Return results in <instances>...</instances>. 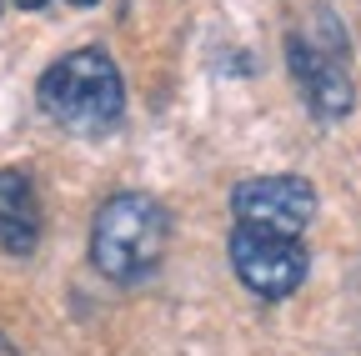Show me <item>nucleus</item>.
Returning a JSON list of instances; mask_svg holds the SVG:
<instances>
[{
    "mask_svg": "<svg viewBox=\"0 0 361 356\" xmlns=\"http://www.w3.org/2000/svg\"><path fill=\"white\" fill-rule=\"evenodd\" d=\"M40 106L71 136H111L126 121V80L106 51H71L40 75Z\"/></svg>",
    "mask_w": 361,
    "mask_h": 356,
    "instance_id": "nucleus-1",
    "label": "nucleus"
},
{
    "mask_svg": "<svg viewBox=\"0 0 361 356\" xmlns=\"http://www.w3.org/2000/svg\"><path fill=\"white\" fill-rule=\"evenodd\" d=\"M166 206L146 191H121L96 211V226H90V266L116 281L130 286L151 276L161 256H166Z\"/></svg>",
    "mask_w": 361,
    "mask_h": 356,
    "instance_id": "nucleus-2",
    "label": "nucleus"
},
{
    "mask_svg": "<svg viewBox=\"0 0 361 356\" xmlns=\"http://www.w3.org/2000/svg\"><path fill=\"white\" fill-rule=\"evenodd\" d=\"M286 61H291V75L301 85L306 106L322 116V121H336L356 106V80H351V61H346V30L331 11H306L301 25L286 35Z\"/></svg>",
    "mask_w": 361,
    "mask_h": 356,
    "instance_id": "nucleus-3",
    "label": "nucleus"
},
{
    "mask_svg": "<svg viewBox=\"0 0 361 356\" xmlns=\"http://www.w3.org/2000/svg\"><path fill=\"white\" fill-rule=\"evenodd\" d=\"M231 266H236V281L251 296L286 301L306 281V246H301V236H276V231L236 226L231 231Z\"/></svg>",
    "mask_w": 361,
    "mask_h": 356,
    "instance_id": "nucleus-4",
    "label": "nucleus"
},
{
    "mask_svg": "<svg viewBox=\"0 0 361 356\" xmlns=\"http://www.w3.org/2000/svg\"><path fill=\"white\" fill-rule=\"evenodd\" d=\"M231 211H236V226L301 236L316 216V186L306 176H251L231 191Z\"/></svg>",
    "mask_w": 361,
    "mask_h": 356,
    "instance_id": "nucleus-5",
    "label": "nucleus"
},
{
    "mask_svg": "<svg viewBox=\"0 0 361 356\" xmlns=\"http://www.w3.org/2000/svg\"><path fill=\"white\" fill-rule=\"evenodd\" d=\"M40 246V201L25 171H0V251L30 256Z\"/></svg>",
    "mask_w": 361,
    "mask_h": 356,
    "instance_id": "nucleus-6",
    "label": "nucleus"
},
{
    "mask_svg": "<svg viewBox=\"0 0 361 356\" xmlns=\"http://www.w3.org/2000/svg\"><path fill=\"white\" fill-rule=\"evenodd\" d=\"M16 6H25V11H40V6H51V0H16Z\"/></svg>",
    "mask_w": 361,
    "mask_h": 356,
    "instance_id": "nucleus-7",
    "label": "nucleus"
},
{
    "mask_svg": "<svg viewBox=\"0 0 361 356\" xmlns=\"http://www.w3.org/2000/svg\"><path fill=\"white\" fill-rule=\"evenodd\" d=\"M0 356H16V346H11L6 336H0Z\"/></svg>",
    "mask_w": 361,
    "mask_h": 356,
    "instance_id": "nucleus-8",
    "label": "nucleus"
},
{
    "mask_svg": "<svg viewBox=\"0 0 361 356\" xmlns=\"http://www.w3.org/2000/svg\"><path fill=\"white\" fill-rule=\"evenodd\" d=\"M71 6H96V0H71Z\"/></svg>",
    "mask_w": 361,
    "mask_h": 356,
    "instance_id": "nucleus-9",
    "label": "nucleus"
}]
</instances>
